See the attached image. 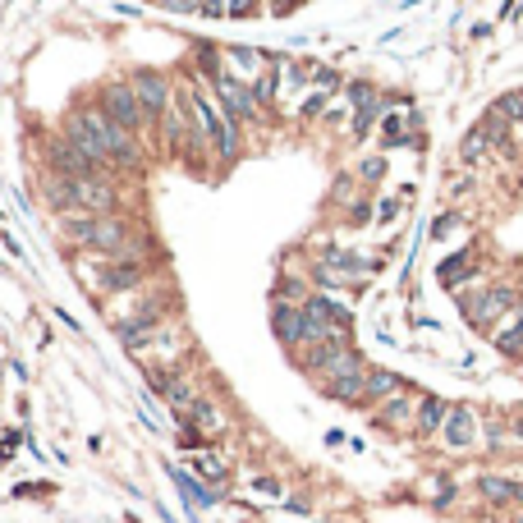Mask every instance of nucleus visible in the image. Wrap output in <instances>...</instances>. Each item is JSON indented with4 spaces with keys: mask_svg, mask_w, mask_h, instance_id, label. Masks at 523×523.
<instances>
[{
    "mask_svg": "<svg viewBox=\"0 0 523 523\" xmlns=\"http://www.w3.org/2000/svg\"><path fill=\"white\" fill-rule=\"evenodd\" d=\"M106 308H110V326H115V340L124 349H138L161 321H170V308H175V294L170 285H147L143 289H133V294H120V298H106Z\"/></svg>",
    "mask_w": 523,
    "mask_h": 523,
    "instance_id": "f257e3e1",
    "label": "nucleus"
},
{
    "mask_svg": "<svg viewBox=\"0 0 523 523\" xmlns=\"http://www.w3.org/2000/svg\"><path fill=\"white\" fill-rule=\"evenodd\" d=\"M165 275V262H133V258H101V275L92 294L97 298H120V294H133V289H147Z\"/></svg>",
    "mask_w": 523,
    "mask_h": 523,
    "instance_id": "f03ea898",
    "label": "nucleus"
},
{
    "mask_svg": "<svg viewBox=\"0 0 523 523\" xmlns=\"http://www.w3.org/2000/svg\"><path fill=\"white\" fill-rule=\"evenodd\" d=\"M514 303H519L514 285H487L478 294H459V313H464V321L473 326L478 336H487V330H495V321H501Z\"/></svg>",
    "mask_w": 523,
    "mask_h": 523,
    "instance_id": "7ed1b4c3",
    "label": "nucleus"
},
{
    "mask_svg": "<svg viewBox=\"0 0 523 523\" xmlns=\"http://www.w3.org/2000/svg\"><path fill=\"white\" fill-rule=\"evenodd\" d=\"M42 170H51V175H69V179L115 175V170H106L101 161H92V156L83 152L78 143H69L65 133H46V143H42Z\"/></svg>",
    "mask_w": 523,
    "mask_h": 523,
    "instance_id": "20e7f679",
    "label": "nucleus"
},
{
    "mask_svg": "<svg viewBox=\"0 0 523 523\" xmlns=\"http://www.w3.org/2000/svg\"><path fill=\"white\" fill-rule=\"evenodd\" d=\"M97 106H101L120 129H129V133H138V138L152 133V124H147V115H143V106H138V92H133L129 78H110V83H101Z\"/></svg>",
    "mask_w": 523,
    "mask_h": 523,
    "instance_id": "39448f33",
    "label": "nucleus"
},
{
    "mask_svg": "<svg viewBox=\"0 0 523 523\" xmlns=\"http://www.w3.org/2000/svg\"><path fill=\"white\" fill-rule=\"evenodd\" d=\"M193 345H188V336H184V326L179 321H161L152 336L138 345V349H129L143 368H179V358L188 353Z\"/></svg>",
    "mask_w": 523,
    "mask_h": 523,
    "instance_id": "423d86ee",
    "label": "nucleus"
},
{
    "mask_svg": "<svg viewBox=\"0 0 523 523\" xmlns=\"http://www.w3.org/2000/svg\"><path fill=\"white\" fill-rule=\"evenodd\" d=\"M207 88L216 92V101H220V110L234 120V124H258V115H262V106H258V97H253V83H243L239 74H230V69H220V78L216 83H207Z\"/></svg>",
    "mask_w": 523,
    "mask_h": 523,
    "instance_id": "0eeeda50",
    "label": "nucleus"
},
{
    "mask_svg": "<svg viewBox=\"0 0 523 523\" xmlns=\"http://www.w3.org/2000/svg\"><path fill=\"white\" fill-rule=\"evenodd\" d=\"M133 92H138V106H143V115H147V124L156 129V120L165 115V106L175 101V83H170V74H161V69H138L133 78Z\"/></svg>",
    "mask_w": 523,
    "mask_h": 523,
    "instance_id": "6e6552de",
    "label": "nucleus"
},
{
    "mask_svg": "<svg viewBox=\"0 0 523 523\" xmlns=\"http://www.w3.org/2000/svg\"><path fill=\"white\" fill-rule=\"evenodd\" d=\"M147 381H152V391L170 404L175 413H184L193 400H198V385H193V376L179 372V368H147Z\"/></svg>",
    "mask_w": 523,
    "mask_h": 523,
    "instance_id": "1a4fd4ad",
    "label": "nucleus"
},
{
    "mask_svg": "<svg viewBox=\"0 0 523 523\" xmlns=\"http://www.w3.org/2000/svg\"><path fill=\"white\" fill-rule=\"evenodd\" d=\"M413 418H418V395H413L408 385L391 391L376 404V413H372V423L385 427V432H413Z\"/></svg>",
    "mask_w": 523,
    "mask_h": 523,
    "instance_id": "9d476101",
    "label": "nucleus"
},
{
    "mask_svg": "<svg viewBox=\"0 0 523 523\" xmlns=\"http://www.w3.org/2000/svg\"><path fill=\"white\" fill-rule=\"evenodd\" d=\"M478 275H482V266H478V253H473V248H459V253L440 258V266H436L440 289H450V294H464V285L478 281Z\"/></svg>",
    "mask_w": 523,
    "mask_h": 523,
    "instance_id": "9b49d317",
    "label": "nucleus"
},
{
    "mask_svg": "<svg viewBox=\"0 0 523 523\" xmlns=\"http://www.w3.org/2000/svg\"><path fill=\"white\" fill-rule=\"evenodd\" d=\"M440 436H446V446L450 450H473L478 446V436H482V423H478V413L468 408V404H455L450 408V418H446V427H440Z\"/></svg>",
    "mask_w": 523,
    "mask_h": 523,
    "instance_id": "f8f14e48",
    "label": "nucleus"
},
{
    "mask_svg": "<svg viewBox=\"0 0 523 523\" xmlns=\"http://www.w3.org/2000/svg\"><path fill=\"white\" fill-rule=\"evenodd\" d=\"M271 330L289 353L303 345V303H289V298H271Z\"/></svg>",
    "mask_w": 523,
    "mask_h": 523,
    "instance_id": "ddd939ff",
    "label": "nucleus"
},
{
    "mask_svg": "<svg viewBox=\"0 0 523 523\" xmlns=\"http://www.w3.org/2000/svg\"><path fill=\"white\" fill-rule=\"evenodd\" d=\"M165 473H170V482L179 487V495H184V505H188V514H198V510H211L216 501H220V491L216 487H207L202 478H193V473H184V468H165Z\"/></svg>",
    "mask_w": 523,
    "mask_h": 523,
    "instance_id": "4468645a",
    "label": "nucleus"
},
{
    "mask_svg": "<svg viewBox=\"0 0 523 523\" xmlns=\"http://www.w3.org/2000/svg\"><path fill=\"white\" fill-rule=\"evenodd\" d=\"M491 345L501 349L505 358H523V303H514V308H510L501 321H495Z\"/></svg>",
    "mask_w": 523,
    "mask_h": 523,
    "instance_id": "2eb2a0df",
    "label": "nucleus"
},
{
    "mask_svg": "<svg viewBox=\"0 0 523 523\" xmlns=\"http://www.w3.org/2000/svg\"><path fill=\"white\" fill-rule=\"evenodd\" d=\"M450 400L446 395H418V418H413V432H418V436H436L440 427H446V418H450Z\"/></svg>",
    "mask_w": 523,
    "mask_h": 523,
    "instance_id": "dca6fc26",
    "label": "nucleus"
},
{
    "mask_svg": "<svg viewBox=\"0 0 523 523\" xmlns=\"http://www.w3.org/2000/svg\"><path fill=\"white\" fill-rule=\"evenodd\" d=\"M184 413H188V423L198 427V432H202L207 440L226 432V408H220V404H216L211 395H198V400H193V404H188Z\"/></svg>",
    "mask_w": 523,
    "mask_h": 523,
    "instance_id": "f3484780",
    "label": "nucleus"
},
{
    "mask_svg": "<svg viewBox=\"0 0 523 523\" xmlns=\"http://www.w3.org/2000/svg\"><path fill=\"white\" fill-rule=\"evenodd\" d=\"M413 129H418V115L404 106V110H385L381 115V143L385 147H404V143H413Z\"/></svg>",
    "mask_w": 523,
    "mask_h": 523,
    "instance_id": "a211bd4d",
    "label": "nucleus"
},
{
    "mask_svg": "<svg viewBox=\"0 0 523 523\" xmlns=\"http://www.w3.org/2000/svg\"><path fill=\"white\" fill-rule=\"evenodd\" d=\"M266 65H271V55H262L253 46H226V69L239 74L243 83H253L258 74H266Z\"/></svg>",
    "mask_w": 523,
    "mask_h": 523,
    "instance_id": "6ab92c4d",
    "label": "nucleus"
},
{
    "mask_svg": "<svg viewBox=\"0 0 523 523\" xmlns=\"http://www.w3.org/2000/svg\"><path fill=\"white\" fill-rule=\"evenodd\" d=\"M400 372H391V368H368V381H363V400H358V408H376L391 391H400Z\"/></svg>",
    "mask_w": 523,
    "mask_h": 523,
    "instance_id": "aec40b11",
    "label": "nucleus"
},
{
    "mask_svg": "<svg viewBox=\"0 0 523 523\" xmlns=\"http://www.w3.org/2000/svg\"><path fill=\"white\" fill-rule=\"evenodd\" d=\"M478 491L487 495L491 505H523V482L501 478V473H482L478 478Z\"/></svg>",
    "mask_w": 523,
    "mask_h": 523,
    "instance_id": "412c9836",
    "label": "nucleus"
},
{
    "mask_svg": "<svg viewBox=\"0 0 523 523\" xmlns=\"http://www.w3.org/2000/svg\"><path fill=\"white\" fill-rule=\"evenodd\" d=\"M381 115H385V101H381V97L368 101V106H353V115H349L353 124H349V133H353V138H368V133L381 124Z\"/></svg>",
    "mask_w": 523,
    "mask_h": 523,
    "instance_id": "4be33fe9",
    "label": "nucleus"
},
{
    "mask_svg": "<svg viewBox=\"0 0 523 523\" xmlns=\"http://www.w3.org/2000/svg\"><path fill=\"white\" fill-rule=\"evenodd\" d=\"M193 55H198V74H202V83H216L220 69H226V51H216L211 42H198V46H193Z\"/></svg>",
    "mask_w": 523,
    "mask_h": 523,
    "instance_id": "5701e85b",
    "label": "nucleus"
},
{
    "mask_svg": "<svg viewBox=\"0 0 523 523\" xmlns=\"http://www.w3.org/2000/svg\"><path fill=\"white\" fill-rule=\"evenodd\" d=\"M198 478H202L207 487H216V491H220V482L230 478V464L220 459V455H207V450H202V455H198Z\"/></svg>",
    "mask_w": 523,
    "mask_h": 523,
    "instance_id": "b1692460",
    "label": "nucleus"
},
{
    "mask_svg": "<svg viewBox=\"0 0 523 523\" xmlns=\"http://www.w3.org/2000/svg\"><path fill=\"white\" fill-rule=\"evenodd\" d=\"M491 147H495V143H491V138H487V129L478 124L473 133H468V138H464V147H459V156H464L468 165H478V161H482V156H487Z\"/></svg>",
    "mask_w": 523,
    "mask_h": 523,
    "instance_id": "393cba45",
    "label": "nucleus"
},
{
    "mask_svg": "<svg viewBox=\"0 0 523 523\" xmlns=\"http://www.w3.org/2000/svg\"><path fill=\"white\" fill-rule=\"evenodd\" d=\"M330 97H336V92H321V88H313L308 97H303V101H298V120H317V115H321V110L330 106Z\"/></svg>",
    "mask_w": 523,
    "mask_h": 523,
    "instance_id": "a878e982",
    "label": "nucleus"
},
{
    "mask_svg": "<svg viewBox=\"0 0 523 523\" xmlns=\"http://www.w3.org/2000/svg\"><path fill=\"white\" fill-rule=\"evenodd\" d=\"M353 179L381 184V179H385V156H363V161H358V170H353Z\"/></svg>",
    "mask_w": 523,
    "mask_h": 523,
    "instance_id": "bb28decb",
    "label": "nucleus"
},
{
    "mask_svg": "<svg viewBox=\"0 0 523 523\" xmlns=\"http://www.w3.org/2000/svg\"><path fill=\"white\" fill-rule=\"evenodd\" d=\"M495 110L510 120V124H523V88H514V92H505L501 101H495Z\"/></svg>",
    "mask_w": 523,
    "mask_h": 523,
    "instance_id": "cd10ccee",
    "label": "nucleus"
},
{
    "mask_svg": "<svg viewBox=\"0 0 523 523\" xmlns=\"http://www.w3.org/2000/svg\"><path fill=\"white\" fill-rule=\"evenodd\" d=\"M381 92L372 88V83H349V88H345V101L349 106H368V101H376Z\"/></svg>",
    "mask_w": 523,
    "mask_h": 523,
    "instance_id": "c85d7f7f",
    "label": "nucleus"
},
{
    "mask_svg": "<svg viewBox=\"0 0 523 523\" xmlns=\"http://www.w3.org/2000/svg\"><path fill=\"white\" fill-rule=\"evenodd\" d=\"M313 88H321V92H340V74L326 69V65H313Z\"/></svg>",
    "mask_w": 523,
    "mask_h": 523,
    "instance_id": "c756f323",
    "label": "nucleus"
},
{
    "mask_svg": "<svg viewBox=\"0 0 523 523\" xmlns=\"http://www.w3.org/2000/svg\"><path fill=\"white\" fill-rule=\"evenodd\" d=\"M400 207H404L400 198H381V202L372 207V220H376V226H391V220L400 216Z\"/></svg>",
    "mask_w": 523,
    "mask_h": 523,
    "instance_id": "7c9ffc66",
    "label": "nucleus"
},
{
    "mask_svg": "<svg viewBox=\"0 0 523 523\" xmlns=\"http://www.w3.org/2000/svg\"><path fill=\"white\" fill-rule=\"evenodd\" d=\"M262 10V0H226V19H253Z\"/></svg>",
    "mask_w": 523,
    "mask_h": 523,
    "instance_id": "2f4dec72",
    "label": "nucleus"
},
{
    "mask_svg": "<svg viewBox=\"0 0 523 523\" xmlns=\"http://www.w3.org/2000/svg\"><path fill=\"white\" fill-rule=\"evenodd\" d=\"M455 230H459V216L446 211V216H436V220H432V230H427V234H432V239H450Z\"/></svg>",
    "mask_w": 523,
    "mask_h": 523,
    "instance_id": "473e14b6",
    "label": "nucleus"
},
{
    "mask_svg": "<svg viewBox=\"0 0 523 523\" xmlns=\"http://www.w3.org/2000/svg\"><path fill=\"white\" fill-rule=\"evenodd\" d=\"M482 440H487V446L495 450V446H501V440H505V427L495 423V418H482Z\"/></svg>",
    "mask_w": 523,
    "mask_h": 523,
    "instance_id": "72a5a7b5",
    "label": "nucleus"
},
{
    "mask_svg": "<svg viewBox=\"0 0 523 523\" xmlns=\"http://www.w3.org/2000/svg\"><path fill=\"white\" fill-rule=\"evenodd\" d=\"M330 198H336V202H349V198H353V175H340V179H336V193H330Z\"/></svg>",
    "mask_w": 523,
    "mask_h": 523,
    "instance_id": "f704fd0d",
    "label": "nucleus"
},
{
    "mask_svg": "<svg viewBox=\"0 0 523 523\" xmlns=\"http://www.w3.org/2000/svg\"><path fill=\"white\" fill-rule=\"evenodd\" d=\"M349 220H353V226H363V220H372V207H368V198H358V202L349 207Z\"/></svg>",
    "mask_w": 523,
    "mask_h": 523,
    "instance_id": "c9c22d12",
    "label": "nucleus"
},
{
    "mask_svg": "<svg viewBox=\"0 0 523 523\" xmlns=\"http://www.w3.org/2000/svg\"><path fill=\"white\" fill-rule=\"evenodd\" d=\"M202 19H226V0H202Z\"/></svg>",
    "mask_w": 523,
    "mask_h": 523,
    "instance_id": "e433bc0d",
    "label": "nucleus"
},
{
    "mask_svg": "<svg viewBox=\"0 0 523 523\" xmlns=\"http://www.w3.org/2000/svg\"><path fill=\"white\" fill-rule=\"evenodd\" d=\"M253 487H258L262 495H271V501H281V482H275V478H258Z\"/></svg>",
    "mask_w": 523,
    "mask_h": 523,
    "instance_id": "4c0bfd02",
    "label": "nucleus"
},
{
    "mask_svg": "<svg viewBox=\"0 0 523 523\" xmlns=\"http://www.w3.org/2000/svg\"><path fill=\"white\" fill-rule=\"evenodd\" d=\"M298 5V0H271V14H289Z\"/></svg>",
    "mask_w": 523,
    "mask_h": 523,
    "instance_id": "58836bf2",
    "label": "nucleus"
},
{
    "mask_svg": "<svg viewBox=\"0 0 523 523\" xmlns=\"http://www.w3.org/2000/svg\"><path fill=\"white\" fill-rule=\"evenodd\" d=\"M510 436L523 440V413H514V418H510Z\"/></svg>",
    "mask_w": 523,
    "mask_h": 523,
    "instance_id": "ea45409f",
    "label": "nucleus"
},
{
    "mask_svg": "<svg viewBox=\"0 0 523 523\" xmlns=\"http://www.w3.org/2000/svg\"><path fill=\"white\" fill-rule=\"evenodd\" d=\"M514 523H523V514H519V519H514Z\"/></svg>",
    "mask_w": 523,
    "mask_h": 523,
    "instance_id": "a19ab883",
    "label": "nucleus"
}]
</instances>
